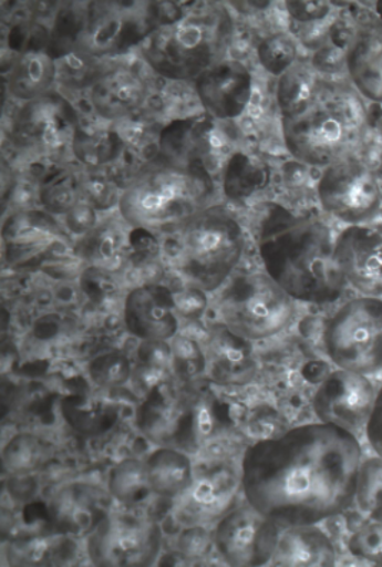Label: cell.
<instances>
[{
  "instance_id": "6da1fadb",
  "label": "cell",
  "mask_w": 382,
  "mask_h": 567,
  "mask_svg": "<svg viewBox=\"0 0 382 567\" xmlns=\"http://www.w3.org/2000/svg\"><path fill=\"white\" fill-rule=\"evenodd\" d=\"M361 463L354 433L322 422L298 425L248 447L242 492L278 526L317 525L354 502Z\"/></svg>"
},
{
  "instance_id": "7a4b0ae2",
  "label": "cell",
  "mask_w": 382,
  "mask_h": 567,
  "mask_svg": "<svg viewBox=\"0 0 382 567\" xmlns=\"http://www.w3.org/2000/svg\"><path fill=\"white\" fill-rule=\"evenodd\" d=\"M258 251L269 277L292 300L324 306L340 300L347 281L335 258V238L320 218L267 205Z\"/></svg>"
},
{
  "instance_id": "3957f363",
  "label": "cell",
  "mask_w": 382,
  "mask_h": 567,
  "mask_svg": "<svg viewBox=\"0 0 382 567\" xmlns=\"http://www.w3.org/2000/svg\"><path fill=\"white\" fill-rule=\"evenodd\" d=\"M215 183L203 159L176 163L159 156L146 164L122 189L121 218L146 233H179L195 215L208 208Z\"/></svg>"
},
{
  "instance_id": "277c9868",
  "label": "cell",
  "mask_w": 382,
  "mask_h": 567,
  "mask_svg": "<svg viewBox=\"0 0 382 567\" xmlns=\"http://www.w3.org/2000/svg\"><path fill=\"white\" fill-rule=\"evenodd\" d=\"M244 249L241 223L229 209L210 205L178 233L174 262L186 280L214 292L231 277Z\"/></svg>"
},
{
  "instance_id": "5b68a950",
  "label": "cell",
  "mask_w": 382,
  "mask_h": 567,
  "mask_svg": "<svg viewBox=\"0 0 382 567\" xmlns=\"http://www.w3.org/2000/svg\"><path fill=\"white\" fill-rule=\"evenodd\" d=\"M292 300L267 272L235 277L217 300L223 324L248 341L271 339L296 320Z\"/></svg>"
},
{
  "instance_id": "8992f818",
  "label": "cell",
  "mask_w": 382,
  "mask_h": 567,
  "mask_svg": "<svg viewBox=\"0 0 382 567\" xmlns=\"http://www.w3.org/2000/svg\"><path fill=\"white\" fill-rule=\"evenodd\" d=\"M142 58L156 75L171 82H195L217 62L219 37L197 18L152 29L142 42Z\"/></svg>"
},
{
  "instance_id": "52a82bcc",
  "label": "cell",
  "mask_w": 382,
  "mask_h": 567,
  "mask_svg": "<svg viewBox=\"0 0 382 567\" xmlns=\"http://www.w3.org/2000/svg\"><path fill=\"white\" fill-rule=\"evenodd\" d=\"M328 359L338 369L362 375L382 371V298L348 301L331 317L324 331Z\"/></svg>"
},
{
  "instance_id": "ba28073f",
  "label": "cell",
  "mask_w": 382,
  "mask_h": 567,
  "mask_svg": "<svg viewBox=\"0 0 382 567\" xmlns=\"http://www.w3.org/2000/svg\"><path fill=\"white\" fill-rule=\"evenodd\" d=\"M161 546L159 526L134 513L106 515L86 536L87 556L93 565L102 567L154 565Z\"/></svg>"
},
{
  "instance_id": "9c48e42d",
  "label": "cell",
  "mask_w": 382,
  "mask_h": 567,
  "mask_svg": "<svg viewBox=\"0 0 382 567\" xmlns=\"http://www.w3.org/2000/svg\"><path fill=\"white\" fill-rule=\"evenodd\" d=\"M322 209L350 225L370 221L380 212L382 194L375 174L359 159L327 166L317 187Z\"/></svg>"
},
{
  "instance_id": "30bf717a",
  "label": "cell",
  "mask_w": 382,
  "mask_h": 567,
  "mask_svg": "<svg viewBox=\"0 0 382 567\" xmlns=\"http://www.w3.org/2000/svg\"><path fill=\"white\" fill-rule=\"evenodd\" d=\"M80 124V114L72 102L51 91L19 107L11 126V142L23 153H53L71 145Z\"/></svg>"
},
{
  "instance_id": "8fae6325",
  "label": "cell",
  "mask_w": 382,
  "mask_h": 567,
  "mask_svg": "<svg viewBox=\"0 0 382 567\" xmlns=\"http://www.w3.org/2000/svg\"><path fill=\"white\" fill-rule=\"evenodd\" d=\"M198 408L173 383L159 385L145 395L136 423L146 439L161 447L195 452L198 446Z\"/></svg>"
},
{
  "instance_id": "7c38bea8",
  "label": "cell",
  "mask_w": 382,
  "mask_h": 567,
  "mask_svg": "<svg viewBox=\"0 0 382 567\" xmlns=\"http://www.w3.org/2000/svg\"><path fill=\"white\" fill-rule=\"evenodd\" d=\"M279 540V526L251 505L234 507L218 520L214 545L225 564L237 567L268 565Z\"/></svg>"
},
{
  "instance_id": "4fadbf2b",
  "label": "cell",
  "mask_w": 382,
  "mask_h": 567,
  "mask_svg": "<svg viewBox=\"0 0 382 567\" xmlns=\"http://www.w3.org/2000/svg\"><path fill=\"white\" fill-rule=\"evenodd\" d=\"M282 138L298 163L327 168L344 153L347 125L337 112L313 106L296 118H282Z\"/></svg>"
},
{
  "instance_id": "5bb4252c",
  "label": "cell",
  "mask_w": 382,
  "mask_h": 567,
  "mask_svg": "<svg viewBox=\"0 0 382 567\" xmlns=\"http://www.w3.org/2000/svg\"><path fill=\"white\" fill-rule=\"evenodd\" d=\"M4 261L14 268H43L66 248L55 217L41 209L9 215L2 229Z\"/></svg>"
},
{
  "instance_id": "9a60e30c",
  "label": "cell",
  "mask_w": 382,
  "mask_h": 567,
  "mask_svg": "<svg viewBox=\"0 0 382 567\" xmlns=\"http://www.w3.org/2000/svg\"><path fill=\"white\" fill-rule=\"evenodd\" d=\"M376 391L366 375L338 369L328 374L312 399L313 413L320 422L355 433L365 429Z\"/></svg>"
},
{
  "instance_id": "2e32d148",
  "label": "cell",
  "mask_w": 382,
  "mask_h": 567,
  "mask_svg": "<svg viewBox=\"0 0 382 567\" xmlns=\"http://www.w3.org/2000/svg\"><path fill=\"white\" fill-rule=\"evenodd\" d=\"M80 45L78 49L97 58L121 55L135 45H142L152 28L141 22L135 13L116 3L86 4Z\"/></svg>"
},
{
  "instance_id": "e0dca14e",
  "label": "cell",
  "mask_w": 382,
  "mask_h": 567,
  "mask_svg": "<svg viewBox=\"0 0 382 567\" xmlns=\"http://www.w3.org/2000/svg\"><path fill=\"white\" fill-rule=\"evenodd\" d=\"M241 486V473L229 463H217L194 476L193 485L175 508L176 519L188 526L220 520L231 512Z\"/></svg>"
},
{
  "instance_id": "ac0fdd59",
  "label": "cell",
  "mask_w": 382,
  "mask_h": 567,
  "mask_svg": "<svg viewBox=\"0 0 382 567\" xmlns=\"http://www.w3.org/2000/svg\"><path fill=\"white\" fill-rule=\"evenodd\" d=\"M200 106L213 120L234 121L251 104L252 73L241 61H217L194 82Z\"/></svg>"
},
{
  "instance_id": "d6986e66",
  "label": "cell",
  "mask_w": 382,
  "mask_h": 567,
  "mask_svg": "<svg viewBox=\"0 0 382 567\" xmlns=\"http://www.w3.org/2000/svg\"><path fill=\"white\" fill-rule=\"evenodd\" d=\"M124 322L141 341L173 340L179 331L174 291L159 282L132 288L124 301Z\"/></svg>"
},
{
  "instance_id": "ffe728a7",
  "label": "cell",
  "mask_w": 382,
  "mask_h": 567,
  "mask_svg": "<svg viewBox=\"0 0 382 567\" xmlns=\"http://www.w3.org/2000/svg\"><path fill=\"white\" fill-rule=\"evenodd\" d=\"M335 258L342 276L369 297L382 296V233L351 225L335 238Z\"/></svg>"
},
{
  "instance_id": "44dd1931",
  "label": "cell",
  "mask_w": 382,
  "mask_h": 567,
  "mask_svg": "<svg viewBox=\"0 0 382 567\" xmlns=\"http://www.w3.org/2000/svg\"><path fill=\"white\" fill-rule=\"evenodd\" d=\"M148 96V82L140 72L126 66H111L93 83L90 104L97 118L117 122L141 111Z\"/></svg>"
},
{
  "instance_id": "7402d4cb",
  "label": "cell",
  "mask_w": 382,
  "mask_h": 567,
  "mask_svg": "<svg viewBox=\"0 0 382 567\" xmlns=\"http://www.w3.org/2000/svg\"><path fill=\"white\" fill-rule=\"evenodd\" d=\"M209 379L225 388H244L257 375L258 364L251 341L235 334L227 326L214 327L204 346Z\"/></svg>"
},
{
  "instance_id": "603a6c76",
  "label": "cell",
  "mask_w": 382,
  "mask_h": 567,
  "mask_svg": "<svg viewBox=\"0 0 382 567\" xmlns=\"http://www.w3.org/2000/svg\"><path fill=\"white\" fill-rule=\"evenodd\" d=\"M48 515L51 525L62 535L87 536L107 513L96 487L72 482L53 495Z\"/></svg>"
},
{
  "instance_id": "cb8c5ba5",
  "label": "cell",
  "mask_w": 382,
  "mask_h": 567,
  "mask_svg": "<svg viewBox=\"0 0 382 567\" xmlns=\"http://www.w3.org/2000/svg\"><path fill=\"white\" fill-rule=\"evenodd\" d=\"M271 561L276 566L331 567L337 564V550L320 527L291 526L279 537Z\"/></svg>"
},
{
  "instance_id": "d4e9b609",
  "label": "cell",
  "mask_w": 382,
  "mask_h": 567,
  "mask_svg": "<svg viewBox=\"0 0 382 567\" xmlns=\"http://www.w3.org/2000/svg\"><path fill=\"white\" fill-rule=\"evenodd\" d=\"M345 65L357 90L382 104V24L359 32L345 53Z\"/></svg>"
},
{
  "instance_id": "484cf974",
  "label": "cell",
  "mask_w": 382,
  "mask_h": 567,
  "mask_svg": "<svg viewBox=\"0 0 382 567\" xmlns=\"http://www.w3.org/2000/svg\"><path fill=\"white\" fill-rule=\"evenodd\" d=\"M58 82L56 60L43 49L19 53L8 75V91L14 100L35 101L49 94Z\"/></svg>"
},
{
  "instance_id": "4316f807",
  "label": "cell",
  "mask_w": 382,
  "mask_h": 567,
  "mask_svg": "<svg viewBox=\"0 0 382 567\" xmlns=\"http://www.w3.org/2000/svg\"><path fill=\"white\" fill-rule=\"evenodd\" d=\"M152 493L165 498H178L193 485V462L184 450L159 447L145 462Z\"/></svg>"
},
{
  "instance_id": "83f0119b",
  "label": "cell",
  "mask_w": 382,
  "mask_h": 567,
  "mask_svg": "<svg viewBox=\"0 0 382 567\" xmlns=\"http://www.w3.org/2000/svg\"><path fill=\"white\" fill-rule=\"evenodd\" d=\"M120 405L92 394H71L62 400V417L85 437L104 436L120 420Z\"/></svg>"
},
{
  "instance_id": "f1b7e54d",
  "label": "cell",
  "mask_w": 382,
  "mask_h": 567,
  "mask_svg": "<svg viewBox=\"0 0 382 567\" xmlns=\"http://www.w3.org/2000/svg\"><path fill=\"white\" fill-rule=\"evenodd\" d=\"M269 183H271V168L259 156L235 151L225 161L223 190L225 197L231 202H247L266 190Z\"/></svg>"
},
{
  "instance_id": "f546056e",
  "label": "cell",
  "mask_w": 382,
  "mask_h": 567,
  "mask_svg": "<svg viewBox=\"0 0 382 567\" xmlns=\"http://www.w3.org/2000/svg\"><path fill=\"white\" fill-rule=\"evenodd\" d=\"M70 146L76 163L87 169H101L121 159L126 150V142L116 130L80 124Z\"/></svg>"
},
{
  "instance_id": "4dcf8cb0",
  "label": "cell",
  "mask_w": 382,
  "mask_h": 567,
  "mask_svg": "<svg viewBox=\"0 0 382 567\" xmlns=\"http://www.w3.org/2000/svg\"><path fill=\"white\" fill-rule=\"evenodd\" d=\"M320 81L310 66L296 63L278 78L276 100L282 118H296L316 106Z\"/></svg>"
},
{
  "instance_id": "1f68e13d",
  "label": "cell",
  "mask_w": 382,
  "mask_h": 567,
  "mask_svg": "<svg viewBox=\"0 0 382 567\" xmlns=\"http://www.w3.org/2000/svg\"><path fill=\"white\" fill-rule=\"evenodd\" d=\"M38 199L43 212L53 217H65L83 202L81 175L65 166L49 169L38 185Z\"/></svg>"
},
{
  "instance_id": "d6a6232c",
  "label": "cell",
  "mask_w": 382,
  "mask_h": 567,
  "mask_svg": "<svg viewBox=\"0 0 382 567\" xmlns=\"http://www.w3.org/2000/svg\"><path fill=\"white\" fill-rule=\"evenodd\" d=\"M173 350L168 341H142L138 363L132 373V384L141 394H149L159 385L173 383Z\"/></svg>"
},
{
  "instance_id": "836d02e7",
  "label": "cell",
  "mask_w": 382,
  "mask_h": 567,
  "mask_svg": "<svg viewBox=\"0 0 382 567\" xmlns=\"http://www.w3.org/2000/svg\"><path fill=\"white\" fill-rule=\"evenodd\" d=\"M107 491L122 505H142L152 493L145 463L138 458H125L117 463L107 477Z\"/></svg>"
},
{
  "instance_id": "e575fe53",
  "label": "cell",
  "mask_w": 382,
  "mask_h": 567,
  "mask_svg": "<svg viewBox=\"0 0 382 567\" xmlns=\"http://www.w3.org/2000/svg\"><path fill=\"white\" fill-rule=\"evenodd\" d=\"M58 82L71 91H90L105 72V63L92 53L75 49L56 60Z\"/></svg>"
},
{
  "instance_id": "d590c367",
  "label": "cell",
  "mask_w": 382,
  "mask_h": 567,
  "mask_svg": "<svg viewBox=\"0 0 382 567\" xmlns=\"http://www.w3.org/2000/svg\"><path fill=\"white\" fill-rule=\"evenodd\" d=\"M47 458V446L33 434H17L2 453L3 467L13 476H27L37 472Z\"/></svg>"
},
{
  "instance_id": "8d00e7d4",
  "label": "cell",
  "mask_w": 382,
  "mask_h": 567,
  "mask_svg": "<svg viewBox=\"0 0 382 567\" xmlns=\"http://www.w3.org/2000/svg\"><path fill=\"white\" fill-rule=\"evenodd\" d=\"M122 231L112 223L97 224L91 233L81 237L76 244V254L93 264H107L114 260L122 247Z\"/></svg>"
},
{
  "instance_id": "74e56055",
  "label": "cell",
  "mask_w": 382,
  "mask_h": 567,
  "mask_svg": "<svg viewBox=\"0 0 382 567\" xmlns=\"http://www.w3.org/2000/svg\"><path fill=\"white\" fill-rule=\"evenodd\" d=\"M259 65L269 75L281 76L296 65L298 60V43L290 33L276 32L262 39L257 49Z\"/></svg>"
},
{
  "instance_id": "f35d334b",
  "label": "cell",
  "mask_w": 382,
  "mask_h": 567,
  "mask_svg": "<svg viewBox=\"0 0 382 567\" xmlns=\"http://www.w3.org/2000/svg\"><path fill=\"white\" fill-rule=\"evenodd\" d=\"M354 501L364 515L382 519V457L362 461Z\"/></svg>"
},
{
  "instance_id": "ab89813d",
  "label": "cell",
  "mask_w": 382,
  "mask_h": 567,
  "mask_svg": "<svg viewBox=\"0 0 382 567\" xmlns=\"http://www.w3.org/2000/svg\"><path fill=\"white\" fill-rule=\"evenodd\" d=\"M90 378L101 389H120L131 381L134 369L120 351L96 355L87 365Z\"/></svg>"
},
{
  "instance_id": "60d3db41",
  "label": "cell",
  "mask_w": 382,
  "mask_h": 567,
  "mask_svg": "<svg viewBox=\"0 0 382 567\" xmlns=\"http://www.w3.org/2000/svg\"><path fill=\"white\" fill-rule=\"evenodd\" d=\"M175 379L190 381L207 371L204 347L188 336H176L171 343Z\"/></svg>"
},
{
  "instance_id": "b9f144b4",
  "label": "cell",
  "mask_w": 382,
  "mask_h": 567,
  "mask_svg": "<svg viewBox=\"0 0 382 567\" xmlns=\"http://www.w3.org/2000/svg\"><path fill=\"white\" fill-rule=\"evenodd\" d=\"M348 550L355 559L382 566V519L362 523L348 540Z\"/></svg>"
},
{
  "instance_id": "7bdbcfd3",
  "label": "cell",
  "mask_w": 382,
  "mask_h": 567,
  "mask_svg": "<svg viewBox=\"0 0 382 567\" xmlns=\"http://www.w3.org/2000/svg\"><path fill=\"white\" fill-rule=\"evenodd\" d=\"M174 297L179 319L199 320L209 305L207 291L194 286V284H188L183 290L174 291Z\"/></svg>"
},
{
  "instance_id": "ee69618b",
  "label": "cell",
  "mask_w": 382,
  "mask_h": 567,
  "mask_svg": "<svg viewBox=\"0 0 382 567\" xmlns=\"http://www.w3.org/2000/svg\"><path fill=\"white\" fill-rule=\"evenodd\" d=\"M83 199L90 203L92 207L96 208V212L100 209H110L114 207V205L120 204L121 193H117V189L114 185L110 183H105L102 179H93V178H83Z\"/></svg>"
},
{
  "instance_id": "f6af8a7d",
  "label": "cell",
  "mask_w": 382,
  "mask_h": 567,
  "mask_svg": "<svg viewBox=\"0 0 382 567\" xmlns=\"http://www.w3.org/2000/svg\"><path fill=\"white\" fill-rule=\"evenodd\" d=\"M287 12L293 21L302 24H312L324 21L331 13L328 2H310V0H292L287 2Z\"/></svg>"
},
{
  "instance_id": "bcb514c9",
  "label": "cell",
  "mask_w": 382,
  "mask_h": 567,
  "mask_svg": "<svg viewBox=\"0 0 382 567\" xmlns=\"http://www.w3.org/2000/svg\"><path fill=\"white\" fill-rule=\"evenodd\" d=\"M96 208L85 199L63 217V224L72 236L83 237L97 225Z\"/></svg>"
},
{
  "instance_id": "7dc6e473",
  "label": "cell",
  "mask_w": 382,
  "mask_h": 567,
  "mask_svg": "<svg viewBox=\"0 0 382 567\" xmlns=\"http://www.w3.org/2000/svg\"><path fill=\"white\" fill-rule=\"evenodd\" d=\"M209 535L203 526H188L178 539L179 551L188 559L203 557L209 550Z\"/></svg>"
},
{
  "instance_id": "c3c4849f",
  "label": "cell",
  "mask_w": 382,
  "mask_h": 567,
  "mask_svg": "<svg viewBox=\"0 0 382 567\" xmlns=\"http://www.w3.org/2000/svg\"><path fill=\"white\" fill-rule=\"evenodd\" d=\"M365 436L376 456L382 457V388L376 391L374 408L365 425Z\"/></svg>"
},
{
  "instance_id": "681fc988",
  "label": "cell",
  "mask_w": 382,
  "mask_h": 567,
  "mask_svg": "<svg viewBox=\"0 0 382 567\" xmlns=\"http://www.w3.org/2000/svg\"><path fill=\"white\" fill-rule=\"evenodd\" d=\"M313 66L324 72L340 71L342 63L345 62V53L338 45H324L318 49L313 55Z\"/></svg>"
},
{
  "instance_id": "f907efd6",
  "label": "cell",
  "mask_w": 382,
  "mask_h": 567,
  "mask_svg": "<svg viewBox=\"0 0 382 567\" xmlns=\"http://www.w3.org/2000/svg\"><path fill=\"white\" fill-rule=\"evenodd\" d=\"M283 179L288 187L298 188L307 181V171L301 163H288L282 168Z\"/></svg>"
},
{
  "instance_id": "816d5d0a",
  "label": "cell",
  "mask_w": 382,
  "mask_h": 567,
  "mask_svg": "<svg viewBox=\"0 0 382 567\" xmlns=\"http://www.w3.org/2000/svg\"><path fill=\"white\" fill-rule=\"evenodd\" d=\"M381 169H382V155H381Z\"/></svg>"
}]
</instances>
